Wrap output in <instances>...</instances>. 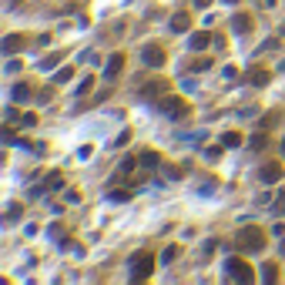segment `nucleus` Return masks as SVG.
<instances>
[{"label": "nucleus", "instance_id": "a211bd4d", "mask_svg": "<svg viewBox=\"0 0 285 285\" xmlns=\"http://www.w3.org/2000/svg\"><path fill=\"white\" fill-rule=\"evenodd\" d=\"M258 278H262L265 285H268V282H275V278H278V268H275L272 262H268V265H262V275H258Z\"/></svg>", "mask_w": 285, "mask_h": 285}, {"label": "nucleus", "instance_id": "c9c22d12", "mask_svg": "<svg viewBox=\"0 0 285 285\" xmlns=\"http://www.w3.org/2000/svg\"><path fill=\"white\" fill-rule=\"evenodd\" d=\"M195 4H198V7H201V11H205V7H208L211 0H195Z\"/></svg>", "mask_w": 285, "mask_h": 285}, {"label": "nucleus", "instance_id": "58836bf2", "mask_svg": "<svg viewBox=\"0 0 285 285\" xmlns=\"http://www.w3.org/2000/svg\"><path fill=\"white\" fill-rule=\"evenodd\" d=\"M282 252H285V241H282Z\"/></svg>", "mask_w": 285, "mask_h": 285}, {"label": "nucleus", "instance_id": "7ed1b4c3", "mask_svg": "<svg viewBox=\"0 0 285 285\" xmlns=\"http://www.w3.org/2000/svg\"><path fill=\"white\" fill-rule=\"evenodd\" d=\"M225 272H228V278L231 282H255V272H252V265L245 262V258H228L225 262Z\"/></svg>", "mask_w": 285, "mask_h": 285}, {"label": "nucleus", "instance_id": "39448f33", "mask_svg": "<svg viewBox=\"0 0 285 285\" xmlns=\"http://www.w3.org/2000/svg\"><path fill=\"white\" fill-rule=\"evenodd\" d=\"M141 61L148 67H165V61H168V51L161 44H144L141 47Z\"/></svg>", "mask_w": 285, "mask_h": 285}, {"label": "nucleus", "instance_id": "cd10ccee", "mask_svg": "<svg viewBox=\"0 0 285 285\" xmlns=\"http://www.w3.org/2000/svg\"><path fill=\"white\" fill-rule=\"evenodd\" d=\"M165 178L178 181V178H181V168H175V165H165Z\"/></svg>", "mask_w": 285, "mask_h": 285}, {"label": "nucleus", "instance_id": "f257e3e1", "mask_svg": "<svg viewBox=\"0 0 285 285\" xmlns=\"http://www.w3.org/2000/svg\"><path fill=\"white\" fill-rule=\"evenodd\" d=\"M238 248L241 252H248V255H255V252H262L265 248V231L262 228H255V225H245V228L238 231Z\"/></svg>", "mask_w": 285, "mask_h": 285}, {"label": "nucleus", "instance_id": "7c9ffc66", "mask_svg": "<svg viewBox=\"0 0 285 285\" xmlns=\"http://www.w3.org/2000/svg\"><path fill=\"white\" fill-rule=\"evenodd\" d=\"M268 51H278V41H265V44L258 47V54H268Z\"/></svg>", "mask_w": 285, "mask_h": 285}, {"label": "nucleus", "instance_id": "20e7f679", "mask_svg": "<svg viewBox=\"0 0 285 285\" xmlns=\"http://www.w3.org/2000/svg\"><path fill=\"white\" fill-rule=\"evenodd\" d=\"M158 108H161V114L165 118H171V121H181V118H188V101L185 98H161L158 101Z\"/></svg>", "mask_w": 285, "mask_h": 285}, {"label": "nucleus", "instance_id": "a878e982", "mask_svg": "<svg viewBox=\"0 0 285 285\" xmlns=\"http://www.w3.org/2000/svg\"><path fill=\"white\" fill-rule=\"evenodd\" d=\"M272 215H285V191L275 195V205H272Z\"/></svg>", "mask_w": 285, "mask_h": 285}, {"label": "nucleus", "instance_id": "f8f14e48", "mask_svg": "<svg viewBox=\"0 0 285 285\" xmlns=\"http://www.w3.org/2000/svg\"><path fill=\"white\" fill-rule=\"evenodd\" d=\"M245 81H248V84H252V88H265V84H268V81H272V74H268V71H265V67H252V71H248V74H245Z\"/></svg>", "mask_w": 285, "mask_h": 285}, {"label": "nucleus", "instance_id": "c756f323", "mask_svg": "<svg viewBox=\"0 0 285 285\" xmlns=\"http://www.w3.org/2000/svg\"><path fill=\"white\" fill-rule=\"evenodd\" d=\"M208 67H211V61H208V57H201V61H195V64H191V71L198 74V71H208Z\"/></svg>", "mask_w": 285, "mask_h": 285}, {"label": "nucleus", "instance_id": "6ab92c4d", "mask_svg": "<svg viewBox=\"0 0 285 285\" xmlns=\"http://www.w3.org/2000/svg\"><path fill=\"white\" fill-rule=\"evenodd\" d=\"M61 61H64V54H51V57H44V61H41V71H54Z\"/></svg>", "mask_w": 285, "mask_h": 285}, {"label": "nucleus", "instance_id": "ea45409f", "mask_svg": "<svg viewBox=\"0 0 285 285\" xmlns=\"http://www.w3.org/2000/svg\"><path fill=\"white\" fill-rule=\"evenodd\" d=\"M282 31H285V24H282Z\"/></svg>", "mask_w": 285, "mask_h": 285}, {"label": "nucleus", "instance_id": "4468645a", "mask_svg": "<svg viewBox=\"0 0 285 285\" xmlns=\"http://www.w3.org/2000/svg\"><path fill=\"white\" fill-rule=\"evenodd\" d=\"M121 67H124V54H111L108 67H104V77H108V81H114V77L121 74Z\"/></svg>", "mask_w": 285, "mask_h": 285}, {"label": "nucleus", "instance_id": "c85d7f7f", "mask_svg": "<svg viewBox=\"0 0 285 285\" xmlns=\"http://www.w3.org/2000/svg\"><path fill=\"white\" fill-rule=\"evenodd\" d=\"M111 201H128V198H131V191H124V188H121V191H111Z\"/></svg>", "mask_w": 285, "mask_h": 285}, {"label": "nucleus", "instance_id": "e433bc0d", "mask_svg": "<svg viewBox=\"0 0 285 285\" xmlns=\"http://www.w3.org/2000/svg\"><path fill=\"white\" fill-rule=\"evenodd\" d=\"M221 4H238V0H221Z\"/></svg>", "mask_w": 285, "mask_h": 285}, {"label": "nucleus", "instance_id": "2f4dec72", "mask_svg": "<svg viewBox=\"0 0 285 285\" xmlns=\"http://www.w3.org/2000/svg\"><path fill=\"white\" fill-rule=\"evenodd\" d=\"M21 124H24V128H34V124H37V114H24Z\"/></svg>", "mask_w": 285, "mask_h": 285}, {"label": "nucleus", "instance_id": "2eb2a0df", "mask_svg": "<svg viewBox=\"0 0 285 285\" xmlns=\"http://www.w3.org/2000/svg\"><path fill=\"white\" fill-rule=\"evenodd\" d=\"M248 148H252L255 154H262L265 148H268V134H265V131H255L252 138H248Z\"/></svg>", "mask_w": 285, "mask_h": 285}, {"label": "nucleus", "instance_id": "473e14b6", "mask_svg": "<svg viewBox=\"0 0 285 285\" xmlns=\"http://www.w3.org/2000/svg\"><path fill=\"white\" fill-rule=\"evenodd\" d=\"M7 74H21V61H11L7 64Z\"/></svg>", "mask_w": 285, "mask_h": 285}, {"label": "nucleus", "instance_id": "dca6fc26", "mask_svg": "<svg viewBox=\"0 0 285 285\" xmlns=\"http://www.w3.org/2000/svg\"><path fill=\"white\" fill-rule=\"evenodd\" d=\"M14 101H31L34 98V91H31V84H14Z\"/></svg>", "mask_w": 285, "mask_h": 285}, {"label": "nucleus", "instance_id": "412c9836", "mask_svg": "<svg viewBox=\"0 0 285 285\" xmlns=\"http://www.w3.org/2000/svg\"><path fill=\"white\" fill-rule=\"evenodd\" d=\"M221 154H225V144H211V148H205V158H208V161H218Z\"/></svg>", "mask_w": 285, "mask_h": 285}, {"label": "nucleus", "instance_id": "9d476101", "mask_svg": "<svg viewBox=\"0 0 285 285\" xmlns=\"http://www.w3.org/2000/svg\"><path fill=\"white\" fill-rule=\"evenodd\" d=\"M211 44H215V37H211L208 31H195L188 37V47H191V51H205V47H211Z\"/></svg>", "mask_w": 285, "mask_h": 285}, {"label": "nucleus", "instance_id": "4be33fe9", "mask_svg": "<svg viewBox=\"0 0 285 285\" xmlns=\"http://www.w3.org/2000/svg\"><path fill=\"white\" fill-rule=\"evenodd\" d=\"M178 252H181V248H178V245H168V248H165V255H161V265L175 262V258H178Z\"/></svg>", "mask_w": 285, "mask_h": 285}, {"label": "nucleus", "instance_id": "f03ea898", "mask_svg": "<svg viewBox=\"0 0 285 285\" xmlns=\"http://www.w3.org/2000/svg\"><path fill=\"white\" fill-rule=\"evenodd\" d=\"M154 272V255L151 252H141L131 258V282H144V278H151Z\"/></svg>", "mask_w": 285, "mask_h": 285}, {"label": "nucleus", "instance_id": "f3484780", "mask_svg": "<svg viewBox=\"0 0 285 285\" xmlns=\"http://www.w3.org/2000/svg\"><path fill=\"white\" fill-rule=\"evenodd\" d=\"M158 165H161L158 151H141V168H158Z\"/></svg>", "mask_w": 285, "mask_h": 285}, {"label": "nucleus", "instance_id": "4c0bfd02", "mask_svg": "<svg viewBox=\"0 0 285 285\" xmlns=\"http://www.w3.org/2000/svg\"><path fill=\"white\" fill-rule=\"evenodd\" d=\"M282 154H285V138H282Z\"/></svg>", "mask_w": 285, "mask_h": 285}, {"label": "nucleus", "instance_id": "393cba45", "mask_svg": "<svg viewBox=\"0 0 285 285\" xmlns=\"http://www.w3.org/2000/svg\"><path fill=\"white\" fill-rule=\"evenodd\" d=\"M134 165H141V158H138V161H134V158H124V161H121V175H131Z\"/></svg>", "mask_w": 285, "mask_h": 285}, {"label": "nucleus", "instance_id": "5701e85b", "mask_svg": "<svg viewBox=\"0 0 285 285\" xmlns=\"http://www.w3.org/2000/svg\"><path fill=\"white\" fill-rule=\"evenodd\" d=\"M71 77H74V71H71V67H57L54 81H57V84H64V81H71Z\"/></svg>", "mask_w": 285, "mask_h": 285}, {"label": "nucleus", "instance_id": "aec40b11", "mask_svg": "<svg viewBox=\"0 0 285 285\" xmlns=\"http://www.w3.org/2000/svg\"><path fill=\"white\" fill-rule=\"evenodd\" d=\"M221 144H225V148H238V144H241V134H238V131H225Z\"/></svg>", "mask_w": 285, "mask_h": 285}, {"label": "nucleus", "instance_id": "0eeeda50", "mask_svg": "<svg viewBox=\"0 0 285 285\" xmlns=\"http://www.w3.org/2000/svg\"><path fill=\"white\" fill-rule=\"evenodd\" d=\"M24 47H27V37H24V34H7V37L0 41V51H4V54H21Z\"/></svg>", "mask_w": 285, "mask_h": 285}, {"label": "nucleus", "instance_id": "bb28decb", "mask_svg": "<svg viewBox=\"0 0 285 285\" xmlns=\"http://www.w3.org/2000/svg\"><path fill=\"white\" fill-rule=\"evenodd\" d=\"M21 215H24V208H21V205H11V208H7V221H17Z\"/></svg>", "mask_w": 285, "mask_h": 285}, {"label": "nucleus", "instance_id": "1a4fd4ad", "mask_svg": "<svg viewBox=\"0 0 285 285\" xmlns=\"http://www.w3.org/2000/svg\"><path fill=\"white\" fill-rule=\"evenodd\" d=\"M282 175H285V171H282V165H278V161H268V165L258 168V178H262L265 185H275V181H278Z\"/></svg>", "mask_w": 285, "mask_h": 285}, {"label": "nucleus", "instance_id": "423d86ee", "mask_svg": "<svg viewBox=\"0 0 285 285\" xmlns=\"http://www.w3.org/2000/svg\"><path fill=\"white\" fill-rule=\"evenodd\" d=\"M165 88H168L165 81H148V84L138 91V98H141V101H161V98H165Z\"/></svg>", "mask_w": 285, "mask_h": 285}, {"label": "nucleus", "instance_id": "b1692460", "mask_svg": "<svg viewBox=\"0 0 285 285\" xmlns=\"http://www.w3.org/2000/svg\"><path fill=\"white\" fill-rule=\"evenodd\" d=\"M91 88H94V77H81V84H77V98H81V94H88Z\"/></svg>", "mask_w": 285, "mask_h": 285}, {"label": "nucleus", "instance_id": "6e6552de", "mask_svg": "<svg viewBox=\"0 0 285 285\" xmlns=\"http://www.w3.org/2000/svg\"><path fill=\"white\" fill-rule=\"evenodd\" d=\"M57 188H64V178H61V175H57V171H54V175H47L44 181H41V185L34 188V198L47 195V191H57Z\"/></svg>", "mask_w": 285, "mask_h": 285}, {"label": "nucleus", "instance_id": "9b49d317", "mask_svg": "<svg viewBox=\"0 0 285 285\" xmlns=\"http://www.w3.org/2000/svg\"><path fill=\"white\" fill-rule=\"evenodd\" d=\"M231 31L238 34V37L252 34V14H235V17H231Z\"/></svg>", "mask_w": 285, "mask_h": 285}, {"label": "nucleus", "instance_id": "ddd939ff", "mask_svg": "<svg viewBox=\"0 0 285 285\" xmlns=\"http://www.w3.org/2000/svg\"><path fill=\"white\" fill-rule=\"evenodd\" d=\"M168 27H171V31H175V34H185L188 27H191V17H188L185 11H178L175 17H171V21H168Z\"/></svg>", "mask_w": 285, "mask_h": 285}, {"label": "nucleus", "instance_id": "f704fd0d", "mask_svg": "<svg viewBox=\"0 0 285 285\" xmlns=\"http://www.w3.org/2000/svg\"><path fill=\"white\" fill-rule=\"evenodd\" d=\"M258 7H275V0H258Z\"/></svg>", "mask_w": 285, "mask_h": 285}, {"label": "nucleus", "instance_id": "72a5a7b5", "mask_svg": "<svg viewBox=\"0 0 285 285\" xmlns=\"http://www.w3.org/2000/svg\"><path fill=\"white\" fill-rule=\"evenodd\" d=\"M128 138H131V131H121V134H118V141H114V144L121 148V144H128Z\"/></svg>", "mask_w": 285, "mask_h": 285}]
</instances>
